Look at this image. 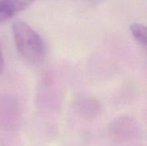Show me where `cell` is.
Listing matches in <instances>:
<instances>
[{"mask_svg":"<svg viewBox=\"0 0 147 146\" xmlns=\"http://www.w3.org/2000/svg\"><path fill=\"white\" fill-rule=\"evenodd\" d=\"M12 34L20 56L31 63H38L44 57L45 46L38 33L24 21L12 24Z\"/></svg>","mask_w":147,"mask_h":146,"instance_id":"1","label":"cell"},{"mask_svg":"<svg viewBox=\"0 0 147 146\" xmlns=\"http://www.w3.org/2000/svg\"><path fill=\"white\" fill-rule=\"evenodd\" d=\"M75 107L78 113L86 119H95L100 114L101 104L94 99L79 97L75 102Z\"/></svg>","mask_w":147,"mask_h":146,"instance_id":"2","label":"cell"},{"mask_svg":"<svg viewBox=\"0 0 147 146\" xmlns=\"http://www.w3.org/2000/svg\"><path fill=\"white\" fill-rule=\"evenodd\" d=\"M34 0H0V22L28 7Z\"/></svg>","mask_w":147,"mask_h":146,"instance_id":"3","label":"cell"},{"mask_svg":"<svg viewBox=\"0 0 147 146\" xmlns=\"http://www.w3.org/2000/svg\"><path fill=\"white\" fill-rule=\"evenodd\" d=\"M130 29L134 38L139 44L146 47L147 40L146 26L142 23H134L131 25Z\"/></svg>","mask_w":147,"mask_h":146,"instance_id":"4","label":"cell"},{"mask_svg":"<svg viewBox=\"0 0 147 146\" xmlns=\"http://www.w3.org/2000/svg\"><path fill=\"white\" fill-rule=\"evenodd\" d=\"M4 56L2 53V49H1V44H0V74H1L4 70Z\"/></svg>","mask_w":147,"mask_h":146,"instance_id":"5","label":"cell"}]
</instances>
